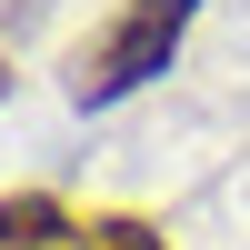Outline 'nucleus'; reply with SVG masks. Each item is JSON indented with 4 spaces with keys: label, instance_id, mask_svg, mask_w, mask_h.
Returning <instances> with one entry per match:
<instances>
[{
    "label": "nucleus",
    "instance_id": "obj_1",
    "mask_svg": "<svg viewBox=\"0 0 250 250\" xmlns=\"http://www.w3.org/2000/svg\"><path fill=\"white\" fill-rule=\"evenodd\" d=\"M190 10H200V0H130V10H120L110 30L70 60V90H80V100H120V90H140L150 70H170Z\"/></svg>",
    "mask_w": 250,
    "mask_h": 250
},
{
    "label": "nucleus",
    "instance_id": "obj_2",
    "mask_svg": "<svg viewBox=\"0 0 250 250\" xmlns=\"http://www.w3.org/2000/svg\"><path fill=\"white\" fill-rule=\"evenodd\" d=\"M0 250H80V220L60 200L20 190V200H0Z\"/></svg>",
    "mask_w": 250,
    "mask_h": 250
},
{
    "label": "nucleus",
    "instance_id": "obj_3",
    "mask_svg": "<svg viewBox=\"0 0 250 250\" xmlns=\"http://www.w3.org/2000/svg\"><path fill=\"white\" fill-rule=\"evenodd\" d=\"M80 250H160V230L130 210H100V220H80Z\"/></svg>",
    "mask_w": 250,
    "mask_h": 250
}]
</instances>
